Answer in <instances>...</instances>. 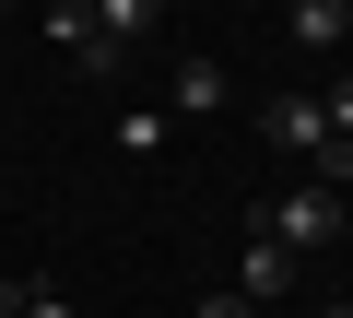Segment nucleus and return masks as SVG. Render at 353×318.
<instances>
[{
    "label": "nucleus",
    "instance_id": "nucleus-1",
    "mask_svg": "<svg viewBox=\"0 0 353 318\" xmlns=\"http://www.w3.org/2000/svg\"><path fill=\"white\" fill-rule=\"evenodd\" d=\"M259 130H271V141H283V153H306V166H318V177H330V189H341V177H353V141H341V130H330V118H318V95H271V106H259Z\"/></svg>",
    "mask_w": 353,
    "mask_h": 318
},
{
    "label": "nucleus",
    "instance_id": "nucleus-2",
    "mask_svg": "<svg viewBox=\"0 0 353 318\" xmlns=\"http://www.w3.org/2000/svg\"><path fill=\"white\" fill-rule=\"evenodd\" d=\"M259 236H271V248H294V259H306V248H330V236H341V189H283Z\"/></svg>",
    "mask_w": 353,
    "mask_h": 318
},
{
    "label": "nucleus",
    "instance_id": "nucleus-3",
    "mask_svg": "<svg viewBox=\"0 0 353 318\" xmlns=\"http://www.w3.org/2000/svg\"><path fill=\"white\" fill-rule=\"evenodd\" d=\"M236 306H271V295H294V248H271V236H248L236 248V283H224Z\"/></svg>",
    "mask_w": 353,
    "mask_h": 318
},
{
    "label": "nucleus",
    "instance_id": "nucleus-4",
    "mask_svg": "<svg viewBox=\"0 0 353 318\" xmlns=\"http://www.w3.org/2000/svg\"><path fill=\"white\" fill-rule=\"evenodd\" d=\"M48 48H59L71 71H94V83H118V59L94 48V12H83V0H48Z\"/></svg>",
    "mask_w": 353,
    "mask_h": 318
},
{
    "label": "nucleus",
    "instance_id": "nucleus-5",
    "mask_svg": "<svg viewBox=\"0 0 353 318\" xmlns=\"http://www.w3.org/2000/svg\"><path fill=\"white\" fill-rule=\"evenodd\" d=\"M83 12H94V48H106V59H130V48L165 24V0H83Z\"/></svg>",
    "mask_w": 353,
    "mask_h": 318
},
{
    "label": "nucleus",
    "instance_id": "nucleus-6",
    "mask_svg": "<svg viewBox=\"0 0 353 318\" xmlns=\"http://www.w3.org/2000/svg\"><path fill=\"white\" fill-rule=\"evenodd\" d=\"M224 95H236V83H224V59H176V71H165V118H212Z\"/></svg>",
    "mask_w": 353,
    "mask_h": 318
},
{
    "label": "nucleus",
    "instance_id": "nucleus-7",
    "mask_svg": "<svg viewBox=\"0 0 353 318\" xmlns=\"http://www.w3.org/2000/svg\"><path fill=\"white\" fill-rule=\"evenodd\" d=\"M283 36H294V48H341V36H353V0H294Z\"/></svg>",
    "mask_w": 353,
    "mask_h": 318
},
{
    "label": "nucleus",
    "instance_id": "nucleus-8",
    "mask_svg": "<svg viewBox=\"0 0 353 318\" xmlns=\"http://www.w3.org/2000/svg\"><path fill=\"white\" fill-rule=\"evenodd\" d=\"M165 141H176V118H165V106H118V153H130V166H153Z\"/></svg>",
    "mask_w": 353,
    "mask_h": 318
},
{
    "label": "nucleus",
    "instance_id": "nucleus-9",
    "mask_svg": "<svg viewBox=\"0 0 353 318\" xmlns=\"http://www.w3.org/2000/svg\"><path fill=\"white\" fill-rule=\"evenodd\" d=\"M12 318H83V306H71L59 283H24V306H12Z\"/></svg>",
    "mask_w": 353,
    "mask_h": 318
},
{
    "label": "nucleus",
    "instance_id": "nucleus-10",
    "mask_svg": "<svg viewBox=\"0 0 353 318\" xmlns=\"http://www.w3.org/2000/svg\"><path fill=\"white\" fill-rule=\"evenodd\" d=\"M318 118H330V130H341V141H353V71H341V83H330V95H318Z\"/></svg>",
    "mask_w": 353,
    "mask_h": 318
},
{
    "label": "nucleus",
    "instance_id": "nucleus-11",
    "mask_svg": "<svg viewBox=\"0 0 353 318\" xmlns=\"http://www.w3.org/2000/svg\"><path fill=\"white\" fill-rule=\"evenodd\" d=\"M189 318H259V306H236V295H212V306H189Z\"/></svg>",
    "mask_w": 353,
    "mask_h": 318
},
{
    "label": "nucleus",
    "instance_id": "nucleus-12",
    "mask_svg": "<svg viewBox=\"0 0 353 318\" xmlns=\"http://www.w3.org/2000/svg\"><path fill=\"white\" fill-rule=\"evenodd\" d=\"M318 318H353V306H318Z\"/></svg>",
    "mask_w": 353,
    "mask_h": 318
},
{
    "label": "nucleus",
    "instance_id": "nucleus-13",
    "mask_svg": "<svg viewBox=\"0 0 353 318\" xmlns=\"http://www.w3.org/2000/svg\"><path fill=\"white\" fill-rule=\"evenodd\" d=\"M0 12H12V0H0Z\"/></svg>",
    "mask_w": 353,
    "mask_h": 318
}]
</instances>
